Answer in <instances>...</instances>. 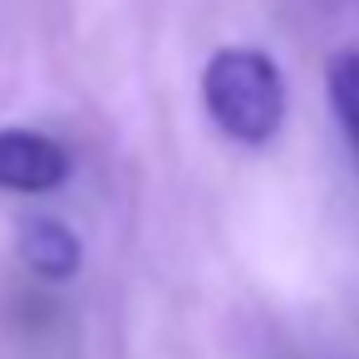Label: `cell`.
<instances>
[{"instance_id": "1", "label": "cell", "mask_w": 359, "mask_h": 359, "mask_svg": "<svg viewBox=\"0 0 359 359\" xmlns=\"http://www.w3.org/2000/svg\"><path fill=\"white\" fill-rule=\"evenodd\" d=\"M202 104L231 143L261 148L285 123V79H280L271 55H261L251 45H231V50H217L207 60Z\"/></svg>"}, {"instance_id": "2", "label": "cell", "mask_w": 359, "mask_h": 359, "mask_svg": "<svg viewBox=\"0 0 359 359\" xmlns=\"http://www.w3.org/2000/svg\"><path fill=\"white\" fill-rule=\"evenodd\" d=\"M69 177V153L35 128H0V187L6 192H55Z\"/></svg>"}, {"instance_id": "3", "label": "cell", "mask_w": 359, "mask_h": 359, "mask_svg": "<svg viewBox=\"0 0 359 359\" xmlns=\"http://www.w3.org/2000/svg\"><path fill=\"white\" fill-rule=\"evenodd\" d=\"M15 251L25 261V271L45 276V280H69L84 261V246L79 236L60 222V217H20L15 222Z\"/></svg>"}, {"instance_id": "4", "label": "cell", "mask_w": 359, "mask_h": 359, "mask_svg": "<svg viewBox=\"0 0 359 359\" xmlns=\"http://www.w3.org/2000/svg\"><path fill=\"white\" fill-rule=\"evenodd\" d=\"M325 94H330V109L344 128V138L354 143V158H359V50H334L330 65H325Z\"/></svg>"}]
</instances>
